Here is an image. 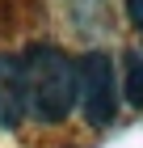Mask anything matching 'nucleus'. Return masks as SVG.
<instances>
[{
	"instance_id": "obj_1",
	"label": "nucleus",
	"mask_w": 143,
	"mask_h": 148,
	"mask_svg": "<svg viewBox=\"0 0 143 148\" xmlns=\"http://www.w3.org/2000/svg\"><path fill=\"white\" fill-rule=\"evenodd\" d=\"M25 72V106L38 123H63L72 106L80 102L76 64L51 42H34L21 59Z\"/></svg>"
},
{
	"instance_id": "obj_2",
	"label": "nucleus",
	"mask_w": 143,
	"mask_h": 148,
	"mask_svg": "<svg viewBox=\"0 0 143 148\" xmlns=\"http://www.w3.org/2000/svg\"><path fill=\"white\" fill-rule=\"evenodd\" d=\"M80 80V110L88 127H110L118 114V76H114V59L105 51H88L76 64Z\"/></svg>"
},
{
	"instance_id": "obj_3",
	"label": "nucleus",
	"mask_w": 143,
	"mask_h": 148,
	"mask_svg": "<svg viewBox=\"0 0 143 148\" xmlns=\"http://www.w3.org/2000/svg\"><path fill=\"white\" fill-rule=\"evenodd\" d=\"M25 72L17 55H0V127L13 131L25 119Z\"/></svg>"
},
{
	"instance_id": "obj_4",
	"label": "nucleus",
	"mask_w": 143,
	"mask_h": 148,
	"mask_svg": "<svg viewBox=\"0 0 143 148\" xmlns=\"http://www.w3.org/2000/svg\"><path fill=\"white\" fill-rule=\"evenodd\" d=\"M122 72H126V85H122L126 102H131V106H143V55H126Z\"/></svg>"
},
{
	"instance_id": "obj_5",
	"label": "nucleus",
	"mask_w": 143,
	"mask_h": 148,
	"mask_svg": "<svg viewBox=\"0 0 143 148\" xmlns=\"http://www.w3.org/2000/svg\"><path fill=\"white\" fill-rule=\"evenodd\" d=\"M126 17H131V25L143 30V0H126Z\"/></svg>"
}]
</instances>
